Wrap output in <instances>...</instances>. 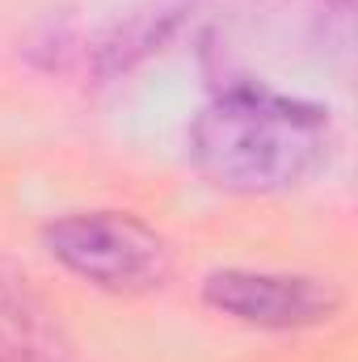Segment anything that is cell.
Wrapping results in <instances>:
<instances>
[{
	"mask_svg": "<svg viewBox=\"0 0 358 362\" xmlns=\"http://www.w3.org/2000/svg\"><path fill=\"white\" fill-rule=\"evenodd\" d=\"M42 245L68 274L114 295L156 291L173 270V253L165 236L127 211L59 215L42 228Z\"/></svg>",
	"mask_w": 358,
	"mask_h": 362,
	"instance_id": "7a4b0ae2",
	"label": "cell"
},
{
	"mask_svg": "<svg viewBox=\"0 0 358 362\" xmlns=\"http://www.w3.org/2000/svg\"><path fill=\"white\" fill-rule=\"evenodd\" d=\"M333 156L329 110L266 85H228L190 122V160L232 194H282Z\"/></svg>",
	"mask_w": 358,
	"mask_h": 362,
	"instance_id": "6da1fadb",
	"label": "cell"
},
{
	"mask_svg": "<svg viewBox=\"0 0 358 362\" xmlns=\"http://www.w3.org/2000/svg\"><path fill=\"white\" fill-rule=\"evenodd\" d=\"M207 308L253 325V329H312L333 320L342 308V291L329 278L312 274H270V270H215L202 278Z\"/></svg>",
	"mask_w": 358,
	"mask_h": 362,
	"instance_id": "3957f363",
	"label": "cell"
},
{
	"mask_svg": "<svg viewBox=\"0 0 358 362\" xmlns=\"http://www.w3.org/2000/svg\"><path fill=\"white\" fill-rule=\"evenodd\" d=\"M0 362H72V341L30 278L0 253Z\"/></svg>",
	"mask_w": 358,
	"mask_h": 362,
	"instance_id": "277c9868",
	"label": "cell"
}]
</instances>
